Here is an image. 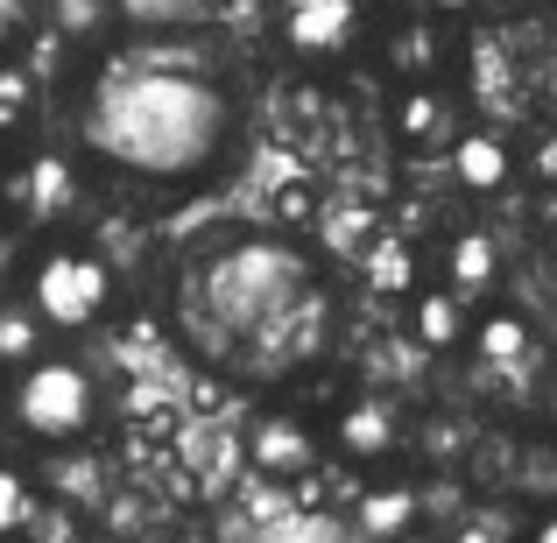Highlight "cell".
I'll return each mask as SVG.
<instances>
[{
    "label": "cell",
    "instance_id": "6da1fadb",
    "mask_svg": "<svg viewBox=\"0 0 557 543\" xmlns=\"http://www.w3.org/2000/svg\"><path fill=\"white\" fill-rule=\"evenodd\" d=\"M177 332L205 367L240 381H289L332 354L339 304L304 247L275 233H219L184 261Z\"/></svg>",
    "mask_w": 557,
    "mask_h": 543
},
{
    "label": "cell",
    "instance_id": "7a4b0ae2",
    "mask_svg": "<svg viewBox=\"0 0 557 543\" xmlns=\"http://www.w3.org/2000/svg\"><path fill=\"white\" fill-rule=\"evenodd\" d=\"M240 135L233 85L170 36L113 50L78 92V149L141 184H190L226 163Z\"/></svg>",
    "mask_w": 557,
    "mask_h": 543
},
{
    "label": "cell",
    "instance_id": "3957f363",
    "mask_svg": "<svg viewBox=\"0 0 557 543\" xmlns=\"http://www.w3.org/2000/svg\"><path fill=\"white\" fill-rule=\"evenodd\" d=\"M107 417V381L78 354H42L36 367L14 374V437L22 445H85Z\"/></svg>",
    "mask_w": 557,
    "mask_h": 543
},
{
    "label": "cell",
    "instance_id": "277c9868",
    "mask_svg": "<svg viewBox=\"0 0 557 543\" xmlns=\"http://www.w3.org/2000/svg\"><path fill=\"white\" fill-rule=\"evenodd\" d=\"M22 297L36 304V318L57 332V340H71V332H92L99 318L121 304V283H113V261H99L92 247L50 240L22 269Z\"/></svg>",
    "mask_w": 557,
    "mask_h": 543
},
{
    "label": "cell",
    "instance_id": "5b68a950",
    "mask_svg": "<svg viewBox=\"0 0 557 543\" xmlns=\"http://www.w3.org/2000/svg\"><path fill=\"white\" fill-rule=\"evenodd\" d=\"M275 36H283V50L297 64H339L368 36V0H283Z\"/></svg>",
    "mask_w": 557,
    "mask_h": 543
},
{
    "label": "cell",
    "instance_id": "8992f818",
    "mask_svg": "<svg viewBox=\"0 0 557 543\" xmlns=\"http://www.w3.org/2000/svg\"><path fill=\"white\" fill-rule=\"evenodd\" d=\"M247 466H255L261 480H304L325 466V431H318L311 417H297V409H261L255 423H247Z\"/></svg>",
    "mask_w": 557,
    "mask_h": 543
},
{
    "label": "cell",
    "instance_id": "52a82bcc",
    "mask_svg": "<svg viewBox=\"0 0 557 543\" xmlns=\"http://www.w3.org/2000/svg\"><path fill=\"white\" fill-rule=\"evenodd\" d=\"M473 374H480V388H522L530 374H544V340H536L516 311L480 318V332H473Z\"/></svg>",
    "mask_w": 557,
    "mask_h": 543
},
{
    "label": "cell",
    "instance_id": "ba28073f",
    "mask_svg": "<svg viewBox=\"0 0 557 543\" xmlns=\"http://www.w3.org/2000/svg\"><path fill=\"white\" fill-rule=\"evenodd\" d=\"M332 445H339V459H354V466L395 459V452L409 445V417L395 409V395H346L339 417H332Z\"/></svg>",
    "mask_w": 557,
    "mask_h": 543
},
{
    "label": "cell",
    "instance_id": "9c48e42d",
    "mask_svg": "<svg viewBox=\"0 0 557 543\" xmlns=\"http://www.w3.org/2000/svg\"><path fill=\"white\" fill-rule=\"evenodd\" d=\"M473 297H459L451 283H437V289H417L409 297V340L423 346V354H459V346H473V311H466Z\"/></svg>",
    "mask_w": 557,
    "mask_h": 543
},
{
    "label": "cell",
    "instance_id": "30bf717a",
    "mask_svg": "<svg viewBox=\"0 0 557 543\" xmlns=\"http://www.w3.org/2000/svg\"><path fill=\"white\" fill-rule=\"evenodd\" d=\"M508 177H516V149L502 135H487V127L451 135V184L466 198H494V190H508Z\"/></svg>",
    "mask_w": 557,
    "mask_h": 543
},
{
    "label": "cell",
    "instance_id": "8fae6325",
    "mask_svg": "<svg viewBox=\"0 0 557 543\" xmlns=\"http://www.w3.org/2000/svg\"><path fill=\"white\" fill-rule=\"evenodd\" d=\"M71 198H78L71 163H57V156H22V170H14V219H22V226L71 212Z\"/></svg>",
    "mask_w": 557,
    "mask_h": 543
},
{
    "label": "cell",
    "instance_id": "7c38bea8",
    "mask_svg": "<svg viewBox=\"0 0 557 543\" xmlns=\"http://www.w3.org/2000/svg\"><path fill=\"white\" fill-rule=\"evenodd\" d=\"M502 275H508V261H502V240H494V233L466 226V233L445 240V283L459 289V297H487Z\"/></svg>",
    "mask_w": 557,
    "mask_h": 543
},
{
    "label": "cell",
    "instance_id": "4fadbf2b",
    "mask_svg": "<svg viewBox=\"0 0 557 543\" xmlns=\"http://www.w3.org/2000/svg\"><path fill=\"white\" fill-rule=\"evenodd\" d=\"M354 522H360L368 543H403V536H417V522H423V494L417 488H368L360 508H354Z\"/></svg>",
    "mask_w": 557,
    "mask_h": 543
},
{
    "label": "cell",
    "instance_id": "5bb4252c",
    "mask_svg": "<svg viewBox=\"0 0 557 543\" xmlns=\"http://www.w3.org/2000/svg\"><path fill=\"white\" fill-rule=\"evenodd\" d=\"M417 275H423L417 247L395 240V233H381L368 255H360V283H368L374 297H409V289H417Z\"/></svg>",
    "mask_w": 557,
    "mask_h": 543
},
{
    "label": "cell",
    "instance_id": "9a60e30c",
    "mask_svg": "<svg viewBox=\"0 0 557 543\" xmlns=\"http://www.w3.org/2000/svg\"><path fill=\"white\" fill-rule=\"evenodd\" d=\"M42 340H57L50 325L36 318V304L14 289L8 304H0V360H8V374H22V367H36L42 360Z\"/></svg>",
    "mask_w": 557,
    "mask_h": 543
},
{
    "label": "cell",
    "instance_id": "2e32d148",
    "mask_svg": "<svg viewBox=\"0 0 557 543\" xmlns=\"http://www.w3.org/2000/svg\"><path fill=\"white\" fill-rule=\"evenodd\" d=\"M113 14L141 36H184L205 22V0H113Z\"/></svg>",
    "mask_w": 557,
    "mask_h": 543
},
{
    "label": "cell",
    "instance_id": "e0dca14e",
    "mask_svg": "<svg viewBox=\"0 0 557 543\" xmlns=\"http://www.w3.org/2000/svg\"><path fill=\"white\" fill-rule=\"evenodd\" d=\"M28 107H36V78H28L22 57H8V64H0V135L8 141L28 135Z\"/></svg>",
    "mask_w": 557,
    "mask_h": 543
},
{
    "label": "cell",
    "instance_id": "ac0fdd59",
    "mask_svg": "<svg viewBox=\"0 0 557 543\" xmlns=\"http://www.w3.org/2000/svg\"><path fill=\"white\" fill-rule=\"evenodd\" d=\"M437 57H445V42H437V28H403V42H388V64H403L409 78H431Z\"/></svg>",
    "mask_w": 557,
    "mask_h": 543
},
{
    "label": "cell",
    "instance_id": "d6986e66",
    "mask_svg": "<svg viewBox=\"0 0 557 543\" xmlns=\"http://www.w3.org/2000/svg\"><path fill=\"white\" fill-rule=\"evenodd\" d=\"M0 522H8V536H28V522H36V488H28L22 466L0 473Z\"/></svg>",
    "mask_w": 557,
    "mask_h": 543
},
{
    "label": "cell",
    "instance_id": "ffe728a7",
    "mask_svg": "<svg viewBox=\"0 0 557 543\" xmlns=\"http://www.w3.org/2000/svg\"><path fill=\"white\" fill-rule=\"evenodd\" d=\"M480 0H423V14H437V22H459V14H473Z\"/></svg>",
    "mask_w": 557,
    "mask_h": 543
},
{
    "label": "cell",
    "instance_id": "44dd1931",
    "mask_svg": "<svg viewBox=\"0 0 557 543\" xmlns=\"http://www.w3.org/2000/svg\"><path fill=\"white\" fill-rule=\"evenodd\" d=\"M530 543H557V508H544V516H536V530H530Z\"/></svg>",
    "mask_w": 557,
    "mask_h": 543
},
{
    "label": "cell",
    "instance_id": "7402d4cb",
    "mask_svg": "<svg viewBox=\"0 0 557 543\" xmlns=\"http://www.w3.org/2000/svg\"><path fill=\"white\" fill-rule=\"evenodd\" d=\"M544 409H550V417H557V367H550V374H544Z\"/></svg>",
    "mask_w": 557,
    "mask_h": 543
},
{
    "label": "cell",
    "instance_id": "603a6c76",
    "mask_svg": "<svg viewBox=\"0 0 557 543\" xmlns=\"http://www.w3.org/2000/svg\"><path fill=\"white\" fill-rule=\"evenodd\" d=\"M550 275H557V240H550Z\"/></svg>",
    "mask_w": 557,
    "mask_h": 543
},
{
    "label": "cell",
    "instance_id": "cb8c5ba5",
    "mask_svg": "<svg viewBox=\"0 0 557 543\" xmlns=\"http://www.w3.org/2000/svg\"><path fill=\"white\" fill-rule=\"evenodd\" d=\"M8 543H28V536H8Z\"/></svg>",
    "mask_w": 557,
    "mask_h": 543
}]
</instances>
